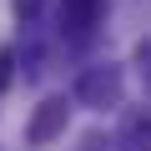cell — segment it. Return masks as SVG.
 I'll list each match as a JSON object with an SVG mask.
<instances>
[{
  "instance_id": "obj_5",
  "label": "cell",
  "mask_w": 151,
  "mask_h": 151,
  "mask_svg": "<svg viewBox=\"0 0 151 151\" xmlns=\"http://www.w3.org/2000/svg\"><path fill=\"white\" fill-rule=\"evenodd\" d=\"M40 5H45V0H15V15H25V20H30Z\"/></svg>"
},
{
  "instance_id": "obj_3",
  "label": "cell",
  "mask_w": 151,
  "mask_h": 151,
  "mask_svg": "<svg viewBox=\"0 0 151 151\" xmlns=\"http://www.w3.org/2000/svg\"><path fill=\"white\" fill-rule=\"evenodd\" d=\"M106 0H60V25L70 35H91V25L101 20Z\"/></svg>"
},
{
  "instance_id": "obj_2",
  "label": "cell",
  "mask_w": 151,
  "mask_h": 151,
  "mask_svg": "<svg viewBox=\"0 0 151 151\" xmlns=\"http://www.w3.org/2000/svg\"><path fill=\"white\" fill-rule=\"evenodd\" d=\"M65 121H70V101H65V96H50V101L35 106V116H30V126H25V141H30V146H45V141H55V136L65 131Z\"/></svg>"
},
{
  "instance_id": "obj_4",
  "label": "cell",
  "mask_w": 151,
  "mask_h": 151,
  "mask_svg": "<svg viewBox=\"0 0 151 151\" xmlns=\"http://www.w3.org/2000/svg\"><path fill=\"white\" fill-rule=\"evenodd\" d=\"M10 76H15V55H10L5 45H0V91L10 86Z\"/></svg>"
},
{
  "instance_id": "obj_1",
  "label": "cell",
  "mask_w": 151,
  "mask_h": 151,
  "mask_svg": "<svg viewBox=\"0 0 151 151\" xmlns=\"http://www.w3.org/2000/svg\"><path fill=\"white\" fill-rule=\"evenodd\" d=\"M76 101H81V106H96V111H111L121 101V70L116 65H91L81 81H76Z\"/></svg>"
}]
</instances>
